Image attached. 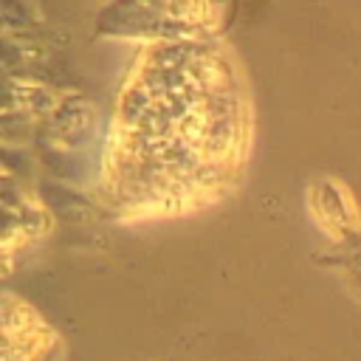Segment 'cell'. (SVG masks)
I'll return each mask as SVG.
<instances>
[{"label": "cell", "instance_id": "cell-1", "mask_svg": "<svg viewBox=\"0 0 361 361\" xmlns=\"http://www.w3.org/2000/svg\"><path fill=\"white\" fill-rule=\"evenodd\" d=\"M251 107L231 56L209 42H164L121 90L107 186L130 214H178L214 203L237 180Z\"/></svg>", "mask_w": 361, "mask_h": 361}, {"label": "cell", "instance_id": "cell-2", "mask_svg": "<svg viewBox=\"0 0 361 361\" xmlns=\"http://www.w3.org/2000/svg\"><path fill=\"white\" fill-rule=\"evenodd\" d=\"M56 347V336L31 313L14 324H6V361H45Z\"/></svg>", "mask_w": 361, "mask_h": 361}, {"label": "cell", "instance_id": "cell-3", "mask_svg": "<svg viewBox=\"0 0 361 361\" xmlns=\"http://www.w3.org/2000/svg\"><path fill=\"white\" fill-rule=\"evenodd\" d=\"M223 0H180L178 17L189 20V25H214L220 20Z\"/></svg>", "mask_w": 361, "mask_h": 361}]
</instances>
